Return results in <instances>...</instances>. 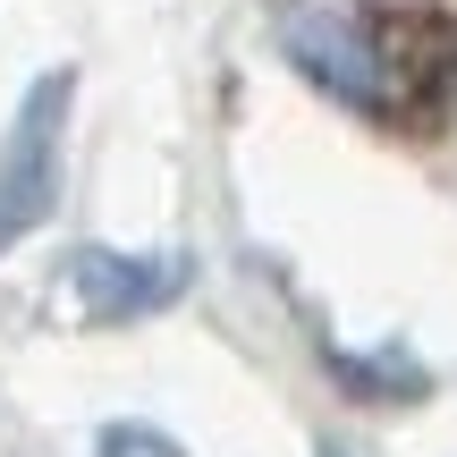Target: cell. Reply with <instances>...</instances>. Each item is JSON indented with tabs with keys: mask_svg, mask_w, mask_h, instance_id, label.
<instances>
[{
	"mask_svg": "<svg viewBox=\"0 0 457 457\" xmlns=\"http://www.w3.org/2000/svg\"><path fill=\"white\" fill-rule=\"evenodd\" d=\"M68 102H77V77L68 68H43L17 102L9 136H0V254L26 245L34 228L60 212V162H68Z\"/></svg>",
	"mask_w": 457,
	"mask_h": 457,
	"instance_id": "6da1fadb",
	"label": "cell"
},
{
	"mask_svg": "<svg viewBox=\"0 0 457 457\" xmlns=\"http://www.w3.org/2000/svg\"><path fill=\"white\" fill-rule=\"evenodd\" d=\"M279 43H288V60L305 68L313 85H330L339 102H356V111H390V60H381V43L364 34V17L288 0V9H279Z\"/></svg>",
	"mask_w": 457,
	"mask_h": 457,
	"instance_id": "7a4b0ae2",
	"label": "cell"
},
{
	"mask_svg": "<svg viewBox=\"0 0 457 457\" xmlns=\"http://www.w3.org/2000/svg\"><path fill=\"white\" fill-rule=\"evenodd\" d=\"M68 288H77L85 322H128L153 313L187 288V254H111V245H77L68 254Z\"/></svg>",
	"mask_w": 457,
	"mask_h": 457,
	"instance_id": "3957f363",
	"label": "cell"
},
{
	"mask_svg": "<svg viewBox=\"0 0 457 457\" xmlns=\"http://www.w3.org/2000/svg\"><path fill=\"white\" fill-rule=\"evenodd\" d=\"M94 457H187V449L170 441L162 424H111V432L94 441Z\"/></svg>",
	"mask_w": 457,
	"mask_h": 457,
	"instance_id": "277c9868",
	"label": "cell"
},
{
	"mask_svg": "<svg viewBox=\"0 0 457 457\" xmlns=\"http://www.w3.org/2000/svg\"><path fill=\"white\" fill-rule=\"evenodd\" d=\"M322 457H339V449H322Z\"/></svg>",
	"mask_w": 457,
	"mask_h": 457,
	"instance_id": "5b68a950",
	"label": "cell"
}]
</instances>
